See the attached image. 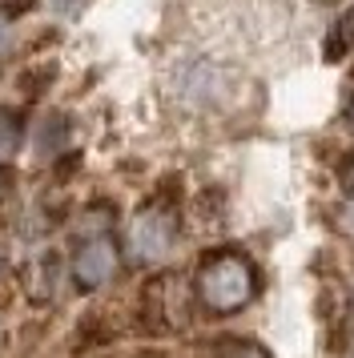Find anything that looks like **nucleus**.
<instances>
[{
	"label": "nucleus",
	"mask_w": 354,
	"mask_h": 358,
	"mask_svg": "<svg viewBox=\"0 0 354 358\" xmlns=\"http://www.w3.org/2000/svg\"><path fill=\"white\" fill-rule=\"evenodd\" d=\"M351 342H354V334H351Z\"/></svg>",
	"instance_id": "obj_19"
},
{
	"label": "nucleus",
	"mask_w": 354,
	"mask_h": 358,
	"mask_svg": "<svg viewBox=\"0 0 354 358\" xmlns=\"http://www.w3.org/2000/svg\"><path fill=\"white\" fill-rule=\"evenodd\" d=\"M254 294H257V270L238 250L206 254L197 274H193V298L209 314H238L254 302Z\"/></svg>",
	"instance_id": "obj_1"
},
{
	"label": "nucleus",
	"mask_w": 354,
	"mask_h": 358,
	"mask_svg": "<svg viewBox=\"0 0 354 358\" xmlns=\"http://www.w3.org/2000/svg\"><path fill=\"white\" fill-rule=\"evenodd\" d=\"M4 189H8V178H4V169H0V197H4Z\"/></svg>",
	"instance_id": "obj_14"
},
{
	"label": "nucleus",
	"mask_w": 354,
	"mask_h": 358,
	"mask_svg": "<svg viewBox=\"0 0 354 358\" xmlns=\"http://www.w3.org/2000/svg\"><path fill=\"white\" fill-rule=\"evenodd\" d=\"M113 358H169V350H161V346H141V350H129V355H113Z\"/></svg>",
	"instance_id": "obj_11"
},
{
	"label": "nucleus",
	"mask_w": 354,
	"mask_h": 358,
	"mask_svg": "<svg viewBox=\"0 0 354 358\" xmlns=\"http://www.w3.org/2000/svg\"><path fill=\"white\" fill-rule=\"evenodd\" d=\"M206 358H270V350L254 338H222L206 350Z\"/></svg>",
	"instance_id": "obj_9"
},
{
	"label": "nucleus",
	"mask_w": 354,
	"mask_h": 358,
	"mask_svg": "<svg viewBox=\"0 0 354 358\" xmlns=\"http://www.w3.org/2000/svg\"><path fill=\"white\" fill-rule=\"evenodd\" d=\"M177 206L169 201H149L141 210L129 217V229H125V250L133 262H141V266H153V262H165L174 254L177 245Z\"/></svg>",
	"instance_id": "obj_3"
},
{
	"label": "nucleus",
	"mask_w": 354,
	"mask_h": 358,
	"mask_svg": "<svg viewBox=\"0 0 354 358\" xmlns=\"http://www.w3.org/2000/svg\"><path fill=\"white\" fill-rule=\"evenodd\" d=\"M4 24H8V20L0 17V45H4Z\"/></svg>",
	"instance_id": "obj_15"
},
{
	"label": "nucleus",
	"mask_w": 354,
	"mask_h": 358,
	"mask_svg": "<svg viewBox=\"0 0 354 358\" xmlns=\"http://www.w3.org/2000/svg\"><path fill=\"white\" fill-rule=\"evenodd\" d=\"M85 4H93V0H52V13L57 17H77Z\"/></svg>",
	"instance_id": "obj_10"
},
{
	"label": "nucleus",
	"mask_w": 354,
	"mask_h": 358,
	"mask_svg": "<svg viewBox=\"0 0 354 358\" xmlns=\"http://www.w3.org/2000/svg\"><path fill=\"white\" fill-rule=\"evenodd\" d=\"M121 270V245L113 242L109 234H97V238H80V245L69 258V274L77 282V290L93 294L105 290Z\"/></svg>",
	"instance_id": "obj_4"
},
{
	"label": "nucleus",
	"mask_w": 354,
	"mask_h": 358,
	"mask_svg": "<svg viewBox=\"0 0 354 358\" xmlns=\"http://www.w3.org/2000/svg\"><path fill=\"white\" fill-rule=\"evenodd\" d=\"M351 298H354V286H351Z\"/></svg>",
	"instance_id": "obj_18"
},
{
	"label": "nucleus",
	"mask_w": 354,
	"mask_h": 358,
	"mask_svg": "<svg viewBox=\"0 0 354 358\" xmlns=\"http://www.w3.org/2000/svg\"><path fill=\"white\" fill-rule=\"evenodd\" d=\"M342 185H346V194H354V157H351V165L342 169Z\"/></svg>",
	"instance_id": "obj_13"
},
{
	"label": "nucleus",
	"mask_w": 354,
	"mask_h": 358,
	"mask_svg": "<svg viewBox=\"0 0 354 358\" xmlns=\"http://www.w3.org/2000/svg\"><path fill=\"white\" fill-rule=\"evenodd\" d=\"M338 229H346V234H354V197L338 210Z\"/></svg>",
	"instance_id": "obj_12"
},
{
	"label": "nucleus",
	"mask_w": 354,
	"mask_h": 358,
	"mask_svg": "<svg viewBox=\"0 0 354 358\" xmlns=\"http://www.w3.org/2000/svg\"><path fill=\"white\" fill-rule=\"evenodd\" d=\"M121 334V326L113 322L109 310H85L77 322H73V334H69V350L77 358H89V355H105L113 342Z\"/></svg>",
	"instance_id": "obj_5"
},
{
	"label": "nucleus",
	"mask_w": 354,
	"mask_h": 358,
	"mask_svg": "<svg viewBox=\"0 0 354 358\" xmlns=\"http://www.w3.org/2000/svg\"><path fill=\"white\" fill-rule=\"evenodd\" d=\"M190 294L181 290V282H177L174 274H153L141 290H137V302H133V330L145 334V338H165V334H174L177 326H181V318L190 314Z\"/></svg>",
	"instance_id": "obj_2"
},
{
	"label": "nucleus",
	"mask_w": 354,
	"mask_h": 358,
	"mask_svg": "<svg viewBox=\"0 0 354 358\" xmlns=\"http://www.w3.org/2000/svg\"><path fill=\"white\" fill-rule=\"evenodd\" d=\"M57 282H61V258H57V254H41V258L29 262V270H24V290H29L32 302H48L52 290H57Z\"/></svg>",
	"instance_id": "obj_7"
},
{
	"label": "nucleus",
	"mask_w": 354,
	"mask_h": 358,
	"mask_svg": "<svg viewBox=\"0 0 354 358\" xmlns=\"http://www.w3.org/2000/svg\"><path fill=\"white\" fill-rule=\"evenodd\" d=\"M57 77H61V65L57 61H29V65L16 73L13 89L20 101H41V97H48V89L57 85Z\"/></svg>",
	"instance_id": "obj_6"
},
{
	"label": "nucleus",
	"mask_w": 354,
	"mask_h": 358,
	"mask_svg": "<svg viewBox=\"0 0 354 358\" xmlns=\"http://www.w3.org/2000/svg\"><path fill=\"white\" fill-rule=\"evenodd\" d=\"M20 141H24V121L16 109H0V169L20 153Z\"/></svg>",
	"instance_id": "obj_8"
},
{
	"label": "nucleus",
	"mask_w": 354,
	"mask_h": 358,
	"mask_svg": "<svg viewBox=\"0 0 354 358\" xmlns=\"http://www.w3.org/2000/svg\"><path fill=\"white\" fill-rule=\"evenodd\" d=\"M351 125H354V105H351Z\"/></svg>",
	"instance_id": "obj_16"
},
{
	"label": "nucleus",
	"mask_w": 354,
	"mask_h": 358,
	"mask_svg": "<svg viewBox=\"0 0 354 358\" xmlns=\"http://www.w3.org/2000/svg\"><path fill=\"white\" fill-rule=\"evenodd\" d=\"M0 266H4V254H0Z\"/></svg>",
	"instance_id": "obj_17"
}]
</instances>
